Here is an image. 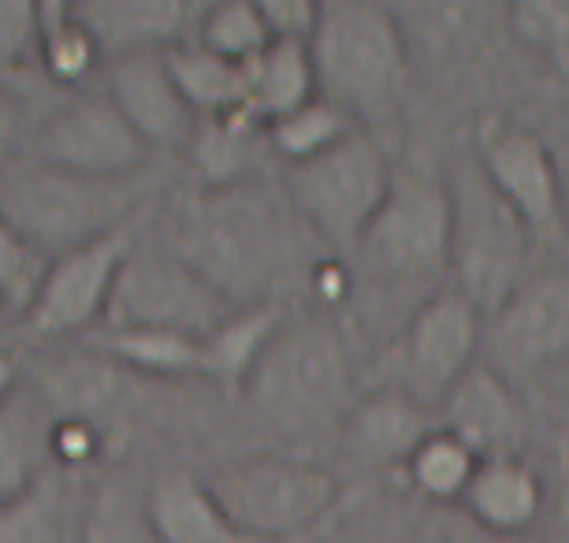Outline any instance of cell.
I'll use <instances>...</instances> for the list:
<instances>
[{"instance_id":"6","label":"cell","mask_w":569,"mask_h":543,"mask_svg":"<svg viewBox=\"0 0 569 543\" xmlns=\"http://www.w3.org/2000/svg\"><path fill=\"white\" fill-rule=\"evenodd\" d=\"M228 521L253 543H306L342 503L339 476L291 454H253L201 476Z\"/></svg>"},{"instance_id":"15","label":"cell","mask_w":569,"mask_h":543,"mask_svg":"<svg viewBox=\"0 0 569 543\" xmlns=\"http://www.w3.org/2000/svg\"><path fill=\"white\" fill-rule=\"evenodd\" d=\"M436 424L458 435L477 457H521L529 440V406L518 388L477 361L436 406Z\"/></svg>"},{"instance_id":"8","label":"cell","mask_w":569,"mask_h":543,"mask_svg":"<svg viewBox=\"0 0 569 543\" xmlns=\"http://www.w3.org/2000/svg\"><path fill=\"white\" fill-rule=\"evenodd\" d=\"M443 183L450 201V286L488 316L525 283L532 235L491 190L472 153L450 168Z\"/></svg>"},{"instance_id":"16","label":"cell","mask_w":569,"mask_h":543,"mask_svg":"<svg viewBox=\"0 0 569 543\" xmlns=\"http://www.w3.org/2000/svg\"><path fill=\"white\" fill-rule=\"evenodd\" d=\"M104 98H109L149 153H179L190 145L198 115L179 98L168 74L164 52H131L104 63Z\"/></svg>"},{"instance_id":"2","label":"cell","mask_w":569,"mask_h":543,"mask_svg":"<svg viewBox=\"0 0 569 543\" xmlns=\"http://www.w3.org/2000/svg\"><path fill=\"white\" fill-rule=\"evenodd\" d=\"M239 399L264 429L283 435L339 429L353 402L347 343L320 316L287 313Z\"/></svg>"},{"instance_id":"27","label":"cell","mask_w":569,"mask_h":543,"mask_svg":"<svg viewBox=\"0 0 569 543\" xmlns=\"http://www.w3.org/2000/svg\"><path fill=\"white\" fill-rule=\"evenodd\" d=\"M38 71L60 90H82L98 71H104V57L98 41L86 30L74 4L46 0L38 4Z\"/></svg>"},{"instance_id":"31","label":"cell","mask_w":569,"mask_h":543,"mask_svg":"<svg viewBox=\"0 0 569 543\" xmlns=\"http://www.w3.org/2000/svg\"><path fill=\"white\" fill-rule=\"evenodd\" d=\"M79 543H164L149 517L146 492L127 481H104L86 499Z\"/></svg>"},{"instance_id":"11","label":"cell","mask_w":569,"mask_h":543,"mask_svg":"<svg viewBox=\"0 0 569 543\" xmlns=\"http://www.w3.org/2000/svg\"><path fill=\"white\" fill-rule=\"evenodd\" d=\"M134 242V231L120 228L112 235L90 242V247H79L57 261H49L34 302L19 316L23 332L34 339H71L98 332Z\"/></svg>"},{"instance_id":"1","label":"cell","mask_w":569,"mask_h":543,"mask_svg":"<svg viewBox=\"0 0 569 543\" xmlns=\"http://www.w3.org/2000/svg\"><path fill=\"white\" fill-rule=\"evenodd\" d=\"M298 231L306 228L283 194L272 198L264 187L242 183L194 190L171 209L160 247L206 275L234 305H257L279 302L272 291L298 264Z\"/></svg>"},{"instance_id":"10","label":"cell","mask_w":569,"mask_h":543,"mask_svg":"<svg viewBox=\"0 0 569 543\" xmlns=\"http://www.w3.org/2000/svg\"><path fill=\"white\" fill-rule=\"evenodd\" d=\"M234 309L239 305L231 298H223L206 275H198L171 250L134 242L101 328H164L206 339Z\"/></svg>"},{"instance_id":"24","label":"cell","mask_w":569,"mask_h":543,"mask_svg":"<svg viewBox=\"0 0 569 543\" xmlns=\"http://www.w3.org/2000/svg\"><path fill=\"white\" fill-rule=\"evenodd\" d=\"M98 358L116 365L127 376L142 380H179L198 376L201 339L164 332V328H98L86 335Z\"/></svg>"},{"instance_id":"37","label":"cell","mask_w":569,"mask_h":543,"mask_svg":"<svg viewBox=\"0 0 569 543\" xmlns=\"http://www.w3.org/2000/svg\"><path fill=\"white\" fill-rule=\"evenodd\" d=\"M439 543H536L529 536H507V532H488L480 525H472L469 517H447L443 529H439Z\"/></svg>"},{"instance_id":"30","label":"cell","mask_w":569,"mask_h":543,"mask_svg":"<svg viewBox=\"0 0 569 543\" xmlns=\"http://www.w3.org/2000/svg\"><path fill=\"white\" fill-rule=\"evenodd\" d=\"M68 476L46 470L27 492L0 503V543H68Z\"/></svg>"},{"instance_id":"41","label":"cell","mask_w":569,"mask_h":543,"mask_svg":"<svg viewBox=\"0 0 569 543\" xmlns=\"http://www.w3.org/2000/svg\"><path fill=\"white\" fill-rule=\"evenodd\" d=\"M8 316H16V313H12V309L4 305V298H0V328H4V321H8Z\"/></svg>"},{"instance_id":"25","label":"cell","mask_w":569,"mask_h":543,"mask_svg":"<svg viewBox=\"0 0 569 543\" xmlns=\"http://www.w3.org/2000/svg\"><path fill=\"white\" fill-rule=\"evenodd\" d=\"M49 421L52 410L46 399L30 391H19L8 406H0V503L27 492L49 470Z\"/></svg>"},{"instance_id":"36","label":"cell","mask_w":569,"mask_h":543,"mask_svg":"<svg viewBox=\"0 0 569 543\" xmlns=\"http://www.w3.org/2000/svg\"><path fill=\"white\" fill-rule=\"evenodd\" d=\"M264 19V30L272 41H306L313 38L320 4L313 0H257Z\"/></svg>"},{"instance_id":"12","label":"cell","mask_w":569,"mask_h":543,"mask_svg":"<svg viewBox=\"0 0 569 543\" xmlns=\"http://www.w3.org/2000/svg\"><path fill=\"white\" fill-rule=\"evenodd\" d=\"M27 153L52 168L90 179H138L149 149L120 109L101 93H79L46 120L27 142Z\"/></svg>"},{"instance_id":"26","label":"cell","mask_w":569,"mask_h":543,"mask_svg":"<svg viewBox=\"0 0 569 543\" xmlns=\"http://www.w3.org/2000/svg\"><path fill=\"white\" fill-rule=\"evenodd\" d=\"M164 63L179 98L187 101V109L198 120L242 112V63L217 57L206 46H198L194 38L164 49Z\"/></svg>"},{"instance_id":"29","label":"cell","mask_w":569,"mask_h":543,"mask_svg":"<svg viewBox=\"0 0 569 543\" xmlns=\"http://www.w3.org/2000/svg\"><path fill=\"white\" fill-rule=\"evenodd\" d=\"M480 457L469 451L458 435H450L447 429H436L413 446V454L406 457L402 476L410 484L413 495L428 499L436 506H458L461 495L477 473Z\"/></svg>"},{"instance_id":"20","label":"cell","mask_w":569,"mask_h":543,"mask_svg":"<svg viewBox=\"0 0 569 543\" xmlns=\"http://www.w3.org/2000/svg\"><path fill=\"white\" fill-rule=\"evenodd\" d=\"M287 321L283 302H257L239 305L231 316L212 328L198 346V376L217 383L231 399L242 395L246 380L264 358L268 343L276 339L279 324Z\"/></svg>"},{"instance_id":"35","label":"cell","mask_w":569,"mask_h":543,"mask_svg":"<svg viewBox=\"0 0 569 543\" xmlns=\"http://www.w3.org/2000/svg\"><path fill=\"white\" fill-rule=\"evenodd\" d=\"M38 23L41 12L30 0H0V71L38 68Z\"/></svg>"},{"instance_id":"4","label":"cell","mask_w":569,"mask_h":543,"mask_svg":"<svg viewBox=\"0 0 569 543\" xmlns=\"http://www.w3.org/2000/svg\"><path fill=\"white\" fill-rule=\"evenodd\" d=\"M138 205V179L74 175L27 149L0 168V217L46 261L131 228Z\"/></svg>"},{"instance_id":"9","label":"cell","mask_w":569,"mask_h":543,"mask_svg":"<svg viewBox=\"0 0 569 543\" xmlns=\"http://www.w3.org/2000/svg\"><path fill=\"white\" fill-rule=\"evenodd\" d=\"M480 346H485V313L455 286H439L395 332V380L388 388L436 410L447 391L480 361Z\"/></svg>"},{"instance_id":"3","label":"cell","mask_w":569,"mask_h":543,"mask_svg":"<svg viewBox=\"0 0 569 543\" xmlns=\"http://www.w3.org/2000/svg\"><path fill=\"white\" fill-rule=\"evenodd\" d=\"M309 57L317 71V93L347 109L361 127L388 120L410 82V41L388 4H320Z\"/></svg>"},{"instance_id":"39","label":"cell","mask_w":569,"mask_h":543,"mask_svg":"<svg viewBox=\"0 0 569 543\" xmlns=\"http://www.w3.org/2000/svg\"><path fill=\"white\" fill-rule=\"evenodd\" d=\"M19 395V354L0 346V406H8Z\"/></svg>"},{"instance_id":"38","label":"cell","mask_w":569,"mask_h":543,"mask_svg":"<svg viewBox=\"0 0 569 543\" xmlns=\"http://www.w3.org/2000/svg\"><path fill=\"white\" fill-rule=\"evenodd\" d=\"M547 145H551V157H555L558 194H562V220H566V231H569V120L562 123L558 138H547Z\"/></svg>"},{"instance_id":"21","label":"cell","mask_w":569,"mask_h":543,"mask_svg":"<svg viewBox=\"0 0 569 543\" xmlns=\"http://www.w3.org/2000/svg\"><path fill=\"white\" fill-rule=\"evenodd\" d=\"M317 98V71L306 41H268L242 63V112L268 127Z\"/></svg>"},{"instance_id":"34","label":"cell","mask_w":569,"mask_h":543,"mask_svg":"<svg viewBox=\"0 0 569 543\" xmlns=\"http://www.w3.org/2000/svg\"><path fill=\"white\" fill-rule=\"evenodd\" d=\"M46 446H49V470H57L63 476L90 473L104 454L101 421L74 418V413H52Z\"/></svg>"},{"instance_id":"19","label":"cell","mask_w":569,"mask_h":543,"mask_svg":"<svg viewBox=\"0 0 569 543\" xmlns=\"http://www.w3.org/2000/svg\"><path fill=\"white\" fill-rule=\"evenodd\" d=\"M543 481L525 457H480L458 510L488 532L529 536V529L543 517Z\"/></svg>"},{"instance_id":"5","label":"cell","mask_w":569,"mask_h":543,"mask_svg":"<svg viewBox=\"0 0 569 543\" xmlns=\"http://www.w3.org/2000/svg\"><path fill=\"white\" fill-rule=\"evenodd\" d=\"M353 291L436 294L450 275V201L447 183L428 172H395L380 212L353 247Z\"/></svg>"},{"instance_id":"23","label":"cell","mask_w":569,"mask_h":543,"mask_svg":"<svg viewBox=\"0 0 569 543\" xmlns=\"http://www.w3.org/2000/svg\"><path fill=\"white\" fill-rule=\"evenodd\" d=\"M257 149L264 145V127L246 112L217 115V120H198L190 145L182 149V161L194 172L198 190H223L253 183Z\"/></svg>"},{"instance_id":"14","label":"cell","mask_w":569,"mask_h":543,"mask_svg":"<svg viewBox=\"0 0 569 543\" xmlns=\"http://www.w3.org/2000/svg\"><path fill=\"white\" fill-rule=\"evenodd\" d=\"M488 361L510 383L569 358V272H536L485 316Z\"/></svg>"},{"instance_id":"17","label":"cell","mask_w":569,"mask_h":543,"mask_svg":"<svg viewBox=\"0 0 569 543\" xmlns=\"http://www.w3.org/2000/svg\"><path fill=\"white\" fill-rule=\"evenodd\" d=\"M201 8L206 4H190V0H79L74 12L109 63L131 52H164L190 41Z\"/></svg>"},{"instance_id":"32","label":"cell","mask_w":569,"mask_h":543,"mask_svg":"<svg viewBox=\"0 0 569 543\" xmlns=\"http://www.w3.org/2000/svg\"><path fill=\"white\" fill-rule=\"evenodd\" d=\"M194 41L223 60L246 63V60H253L272 38H268V30H264L257 0H217V4L201 8Z\"/></svg>"},{"instance_id":"22","label":"cell","mask_w":569,"mask_h":543,"mask_svg":"<svg viewBox=\"0 0 569 543\" xmlns=\"http://www.w3.org/2000/svg\"><path fill=\"white\" fill-rule=\"evenodd\" d=\"M149 517L164 543H253L231 525L194 473H160L146 487Z\"/></svg>"},{"instance_id":"18","label":"cell","mask_w":569,"mask_h":543,"mask_svg":"<svg viewBox=\"0 0 569 543\" xmlns=\"http://www.w3.org/2000/svg\"><path fill=\"white\" fill-rule=\"evenodd\" d=\"M436 429V413L395 388H376L353 399L339 424V443L347 457L372 470H402L413 446Z\"/></svg>"},{"instance_id":"33","label":"cell","mask_w":569,"mask_h":543,"mask_svg":"<svg viewBox=\"0 0 569 543\" xmlns=\"http://www.w3.org/2000/svg\"><path fill=\"white\" fill-rule=\"evenodd\" d=\"M46 269L49 261L0 217V298L16 316H23V309L34 302Z\"/></svg>"},{"instance_id":"13","label":"cell","mask_w":569,"mask_h":543,"mask_svg":"<svg viewBox=\"0 0 569 543\" xmlns=\"http://www.w3.org/2000/svg\"><path fill=\"white\" fill-rule=\"evenodd\" d=\"M469 153L491 190L507 201L529 235H562V194L551 145L540 131L510 120H480Z\"/></svg>"},{"instance_id":"40","label":"cell","mask_w":569,"mask_h":543,"mask_svg":"<svg viewBox=\"0 0 569 543\" xmlns=\"http://www.w3.org/2000/svg\"><path fill=\"white\" fill-rule=\"evenodd\" d=\"M12 138H16V109L4 98H0V168H4L19 153Z\"/></svg>"},{"instance_id":"28","label":"cell","mask_w":569,"mask_h":543,"mask_svg":"<svg viewBox=\"0 0 569 543\" xmlns=\"http://www.w3.org/2000/svg\"><path fill=\"white\" fill-rule=\"evenodd\" d=\"M365 131V127L353 120L347 109H339L336 101L328 98H317L306 101L302 109L279 115L264 127V145L268 153L279 157L287 168L291 164H302V161H313V157L328 153L336 149L339 142H347L350 134Z\"/></svg>"},{"instance_id":"7","label":"cell","mask_w":569,"mask_h":543,"mask_svg":"<svg viewBox=\"0 0 569 543\" xmlns=\"http://www.w3.org/2000/svg\"><path fill=\"white\" fill-rule=\"evenodd\" d=\"M395 183V168L369 131L350 134L313 161L283 172V198L309 239L331 258L347 261L365 228L380 212Z\"/></svg>"}]
</instances>
